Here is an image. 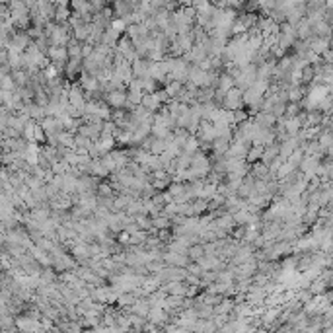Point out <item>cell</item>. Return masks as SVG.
Masks as SVG:
<instances>
[{"label": "cell", "mask_w": 333, "mask_h": 333, "mask_svg": "<svg viewBox=\"0 0 333 333\" xmlns=\"http://www.w3.org/2000/svg\"><path fill=\"white\" fill-rule=\"evenodd\" d=\"M256 4H257V8H261L263 12L269 14V12L277 6V0H256Z\"/></svg>", "instance_id": "1"}, {"label": "cell", "mask_w": 333, "mask_h": 333, "mask_svg": "<svg viewBox=\"0 0 333 333\" xmlns=\"http://www.w3.org/2000/svg\"><path fill=\"white\" fill-rule=\"evenodd\" d=\"M123 100H125V96H123L121 92H115V94H111V96H109V103H111V105H117V107L125 103Z\"/></svg>", "instance_id": "2"}]
</instances>
